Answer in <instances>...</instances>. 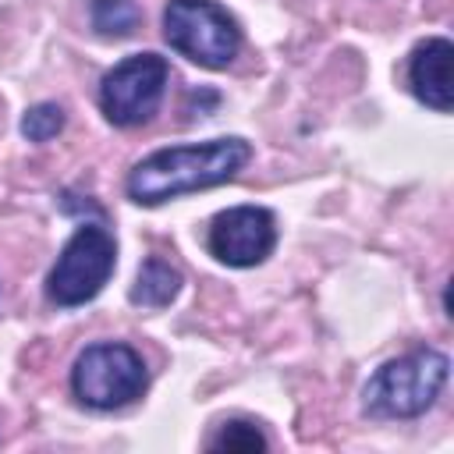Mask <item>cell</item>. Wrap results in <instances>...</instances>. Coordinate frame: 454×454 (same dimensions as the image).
<instances>
[{"label": "cell", "mask_w": 454, "mask_h": 454, "mask_svg": "<svg viewBox=\"0 0 454 454\" xmlns=\"http://www.w3.org/2000/svg\"><path fill=\"white\" fill-rule=\"evenodd\" d=\"M177 294H181V273H177V266H170L160 255H149L138 266V277H135L128 298L138 309H167Z\"/></svg>", "instance_id": "9c48e42d"}, {"label": "cell", "mask_w": 454, "mask_h": 454, "mask_svg": "<svg viewBox=\"0 0 454 454\" xmlns=\"http://www.w3.org/2000/svg\"><path fill=\"white\" fill-rule=\"evenodd\" d=\"M89 18H92V28L106 39H128L142 25V11L135 0H92Z\"/></svg>", "instance_id": "30bf717a"}, {"label": "cell", "mask_w": 454, "mask_h": 454, "mask_svg": "<svg viewBox=\"0 0 454 454\" xmlns=\"http://www.w3.org/2000/svg\"><path fill=\"white\" fill-rule=\"evenodd\" d=\"M248 156H252V145L234 135L209 138V142H188V145H167L138 160L124 188L138 206H160L167 199L231 181L248 163Z\"/></svg>", "instance_id": "6da1fadb"}, {"label": "cell", "mask_w": 454, "mask_h": 454, "mask_svg": "<svg viewBox=\"0 0 454 454\" xmlns=\"http://www.w3.org/2000/svg\"><path fill=\"white\" fill-rule=\"evenodd\" d=\"M450 60H454V46L443 35H429L426 43H419L411 50L408 60V82L411 92L436 114H447L454 106V85H450Z\"/></svg>", "instance_id": "ba28073f"}, {"label": "cell", "mask_w": 454, "mask_h": 454, "mask_svg": "<svg viewBox=\"0 0 454 454\" xmlns=\"http://www.w3.org/2000/svg\"><path fill=\"white\" fill-rule=\"evenodd\" d=\"M163 39L199 67H227L241 50L238 21L216 0H170L163 11Z\"/></svg>", "instance_id": "277c9868"}, {"label": "cell", "mask_w": 454, "mask_h": 454, "mask_svg": "<svg viewBox=\"0 0 454 454\" xmlns=\"http://www.w3.org/2000/svg\"><path fill=\"white\" fill-rule=\"evenodd\" d=\"M209 450H266V436L255 422H245V419H231V422H220L216 433L206 440Z\"/></svg>", "instance_id": "8fae6325"}, {"label": "cell", "mask_w": 454, "mask_h": 454, "mask_svg": "<svg viewBox=\"0 0 454 454\" xmlns=\"http://www.w3.org/2000/svg\"><path fill=\"white\" fill-rule=\"evenodd\" d=\"M170 67L160 53H131L121 64H114L99 82V106L103 117L117 128L145 124L167 89Z\"/></svg>", "instance_id": "8992f818"}, {"label": "cell", "mask_w": 454, "mask_h": 454, "mask_svg": "<svg viewBox=\"0 0 454 454\" xmlns=\"http://www.w3.org/2000/svg\"><path fill=\"white\" fill-rule=\"evenodd\" d=\"M60 128H64V106L57 103H35L21 117V135L28 142H50L60 135Z\"/></svg>", "instance_id": "7c38bea8"}, {"label": "cell", "mask_w": 454, "mask_h": 454, "mask_svg": "<svg viewBox=\"0 0 454 454\" xmlns=\"http://www.w3.org/2000/svg\"><path fill=\"white\" fill-rule=\"evenodd\" d=\"M447 376L450 358L436 348H419L380 365L362 390V404L372 419H415L433 408Z\"/></svg>", "instance_id": "7a4b0ae2"}, {"label": "cell", "mask_w": 454, "mask_h": 454, "mask_svg": "<svg viewBox=\"0 0 454 454\" xmlns=\"http://www.w3.org/2000/svg\"><path fill=\"white\" fill-rule=\"evenodd\" d=\"M277 245V220L266 206H231L213 216L206 248L216 262L248 270L259 266Z\"/></svg>", "instance_id": "52a82bcc"}, {"label": "cell", "mask_w": 454, "mask_h": 454, "mask_svg": "<svg viewBox=\"0 0 454 454\" xmlns=\"http://www.w3.org/2000/svg\"><path fill=\"white\" fill-rule=\"evenodd\" d=\"M114 266H117V245L110 238V231L103 223L85 220L74 227V234L60 248V255L46 277V294H50V301H57L64 309L85 305L103 291Z\"/></svg>", "instance_id": "5b68a950"}, {"label": "cell", "mask_w": 454, "mask_h": 454, "mask_svg": "<svg viewBox=\"0 0 454 454\" xmlns=\"http://www.w3.org/2000/svg\"><path fill=\"white\" fill-rule=\"evenodd\" d=\"M145 387H149V372H145L142 355L117 340L89 344L74 358V369H71L74 397L96 411L124 408L135 397H142Z\"/></svg>", "instance_id": "3957f363"}]
</instances>
